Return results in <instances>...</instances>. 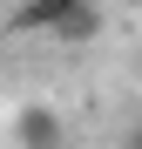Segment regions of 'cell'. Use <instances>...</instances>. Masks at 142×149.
Wrapping results in <instances>:
<instances>
[{
  "instance_id": "4",
  "label": "cell",
  "mask_w": 142,
  "mask_h": 149,
  "mask_svg": "<svg viewBox=\"0 0 142 149\" xmlns=\"http://www.w3.org/2000/svg\"><path fill=\"white\" fill-rule=\"evenodd\" d=\"M0 7H7V0H0Z\"/></svg>"
},
{
  "instance_id": "1",
  "label": "cell",
  "mask_w": 142,
  "mask_h": 149,
  "mask_svg": "<svg viewBox=\"0 0 142 149\" xmlns=\"http://www.w3.org/2000/svg\"><path fill=\"white\" fill-rule=\"evenodd\" d=\"M7 27L14 34H54V41H95L102 34V0H27Z\"/></svg>"
},
{
  "instance_id": "2",
  "label": "cell",
  "mask_w": 142,
  "mask_h": 149,
  "mask_svg": "<svg viewBox=\"0 0 142 149\" xmlns=\"http://www.w3.org/2000/svg\"><path fill=\"white\" fill-rule=\"evenodd\" d=\"M14 142H20V149H61V142H68L61 109H54V102H27V109L14 115Z\"/></svg>"
},
{
  "instance_id": "3",
  "label": "cell",
  "mask_w": 142,
  "mask_h": 149,
  "mask_svg": "<svg viewBox=\"0 0 142 149\" xmlns=\"http://www.w3.org/2000/svg\"><path fill=\"white\" fill-rule=\"evenodd\" d=\"M122 149H142V122H135V129H129V142H122Z\"/></svg>"
}]
</instances>
